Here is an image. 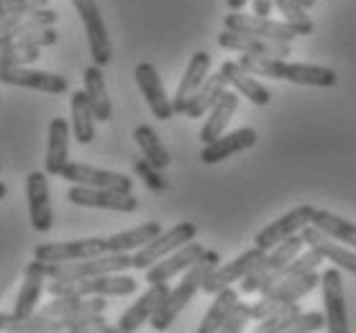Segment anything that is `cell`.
Instances as JSON below:
<instances>
[{
	"mask_svg": "<svg viewBox=\"0 0 356 333\" xmlns=\"http://www.w3.org/2000/svg\"><path fill=\"white\" fill-rule=\"evenodd\" d=\"M159 234H162V223H156V220H146V223L131 228V231H121V234L111 236V238H108V252H115V254L138 252L141 246H146Z\"/></svg>",
	"mask_w": 356,
	"mask_h": 333,
	"instance_id": "obj_30",
	"label": "cell"
},
{
	"mask_svg": "<svg viewBox=\"0 0 356 333\" xmlns=\"http://www.w3.org/2000/svg\"><path fill=\"white\" fill-rule=\"evenodd\" d=\"M220 72H223L228 85H231L238 95L251 100L254 106H269L272 92H269V90L257 80V74H251L246 67H241L238 62H223V65H220Z\"/></svg>",
	"mask_w": 356,
	"mask_h": 333,
	"instance_id": "obj_26",
	"label": "cell"
},
{
	"mask_svg": "<svg viewBox=\"0 0 356 333\" xmlns=\"http://www.w3.org/2000/svg\"><path fill=\"white\" fill-rule=\"evenodd\" d=\"M251 6H254V13H257V16H269L275 0H251Z\"/></svg>",
	"mask_w": 356,
	"mask_h": 333,
	"instance_id": "obj_46",
	"label": "cell"
},
{
	"mask_svg": "<svg viewBox=\"0 0 356 333\" xmlns=\"http://www.w3.org/2000/svg\"><path fill=\"white\" fill-rule=\"evenodd\" d=\"M8 195V187H6V182H0V200Z\"/></svg>",
	"mask_w": 356,
	"mask_h": 333,
	"instance_id": "obj_48",
	"label": "cell"
},
{
	"mask_svg": "<svg viewBox=\"0 0 356 333\" xmlns=\"http://www.w3.org/2000/svg\"><path fill=\"white\" fill-rule=\"evenodd\" d=\"M67 200L82 208H100V211L115 213H134L138 208V200L131 193H118V190H103V187L72 185L67 190Z\"/></svg>",
	"mask_w": 356,
	"mask_h": 333,
	"instance_id": "obj_10",
	"label": "cell"
},
{
	"mask_svg": "<svg viewBox=\"0 0 356 333\" xmlns=\"http://www.w3.org/2000/svg\"><path fill=\"white\" fill-rule=\"evenodd\" d=\"M100 254H108V238H77V241L39 244L33 249V259L57 264V261L90 259V257H100Z\"/></svg>",
	"mask_w": 356,
	"mask_h": 333,
	"instance_id": "obj_12",
	"label": "cell"
},
{
	"mask_svg": "<svg viewBox=\"0 0 356 333\" xmlns=\"http://www.w3.org/2000/svg\"><path fill=\"white\" fill-rule=\"evenodd\" d=\"M264 254H267L264 249L254 246V249H249V252H243L241 257H236L234 261H228V264H218L211 275L205 277V282H202V293L216 295V293H220L223 287H231L234 282H241L243 277L249 275L251 269L264 259Z\"/></svg>",
	"mask_w": 356,
	"mask_h": 333,
	"instance_id": "obj_16",
	"label": "cell"
},
{
	"mask_svg": "<svg viewBox=\"0 0 356 333\" xmlns=\"http://www.w3.org/2000/svg\"><path fill=\"white\" fill-rule=\"evenodd\" d=\"M302 246H305V241H302V236L300 234L284 238L282 244L272 246V249L264 254V259H261L259 264L241 279V293L243 295L264 293L269 284H272V279L277 277V272H280L282 267H287V264L302 252Z\"/></svg>",
	"mask_w": 356,
	"mask_h": 333,
	"instance_id": "obj_5",
	"label": "cell"
},
{
	"mask_svg": "<svg viewBox=\"0 0 356 333\" xmlns=\"http://www.w3.org/2000/svg\"><path fill=\"white\" fill-rule=\"evenodd\" d=\"M0 82L6 85H18V88L41 90L49 95H62L70 90V80L54 72H41V70H29V67H10L0 70Z\"/></svg>",
	"mask_w": 356,
	"mask_h": 333,
	"instance_id": "obj_19",
	"label": "cell"
},
{
	"mask_svg": "<svg viewBox=\"0 0 356 333\" xmlns=\"http://www.w3.org/2000/svg\"><path fill=\"white\" fill-rule=\"evenodd\" d=\"M208 74H211V54H208V51H197V54H193L185 74H182V80H179L177 92H175V98H172L175 113H185L187 106H190V100H193V95L202 88V82L208 80Z\"/></svg>",
	"mask_w": 356,
	"mask_h": 333,
	"instance_id": "obj_23",
	"label": "cell"
},
{
	"mask_svg": "<svg viewBox=\"0 0 356 333\" xmlns=\"http://www.w3.org/2000/svg\"><path fill=\"white\" fill-rule=\"evenodd\" d=\"M106 298L103 295H90V298H77V295H57L51 302H47L41 313L51 318H80V316H97L106 313Z\"/></svg>",
	"mask_w": 356,
	"mask_h": 333,
	"instance_id": "obj_25",
	"label": "cell"
},
{
	"mask_svg": "<svg viewBox=\"0 0 356 333\" xmlns=\"http://www.w3.org/2000/svg\"><path fill=\"white\" fill-rule=\"evenodd\" d=\"M226 85H228V80L223 77L220 70L216 74H208V80L202 82V88L195 92L193 100H190V106H187V111H185L187 118H202V115L218 103L220 95L226 92Z\"/></svg>",
	"mask_w": 356,
	"mask_h": 333,
	"instance_id": "obj_32",
	"label": "cell"
},
{
	"mask_svg": "<svg viewBox=\"0 0 356 333\" xmlns=\"http://www.w3.org/2000/svg\"><path fill=\"white\" fill-rule=\"evenodd\" d=\"M26 197H29V213H31V226L39 234H47L54 216H51V195H49V179L44 172H31L26 177Z\"/></svg>",
	"mask_w": 356,
	"mask_h": 333,
	"instance_id": "obj_21",
	"label": "cell"
},
{
	"mask_svg": "<svg viewBox=\"0 0 356 333\" xmlns=\"http://www.w3.org/2000/svg\"><path fill=\"white\" fill-rule=\"evenodd\" d=\"M220 261V254L218 252H211V249H205L200 259L195 261L193 267L187 269L185 277L179 279L177 287H172L170 295H167V300L159 305V310L154 313L152 318V325H154V331H167L172 323H175V318L185 310V305L195 298L197 290H202V282H205V277L211 275L213 269L218 267Z\"/></svg>",
	"mask_w": 356,
	"mask_h": 333,
	"instance_id": "obj_2",
	"label": "cell"
},
{
	"mask_svg": "<svg viewBox=\"0 0 356 333\" xmlns=\"http://www.w3.org/2000/svg\"><path fill=\"white\" fill-rule=\"evenodd\" d=\"M218 47L228 51H238V54H257V57H275V59H284L292 54L287 41L261 39V36L231 31V29L218 33Z\"/></svg>",
	"mask_w": 356,
	"mask_h": 333,
	"instance_id": "obj_13",
	"label": "cell"
},
{
	"mask_svg": "<svg viewBox=\"0 0 356 333\" xmlns=\"http://www.w3.org/2000/svg\"><path fill=\"white\" fill-rule=\"evenodd\" d=\"M226 6L231 10H241L243 6H246V0H226Z\"/></svg>",
	"mask_w": 356,
	"mask_h": 333,
	"instance_id": "obj_47",
	"label": "cell"
},
{
	"mask_svg": "<svg viewBox=\"0 0 356 333\" xmlns=\"http://www.w3.org/2000/svg\"><path fill=\"white\" fill-rule=\"evenodd\" d=\"M205 254V246L197 244V241H190V244L179 246L177 252H172L170 257L159 259L156 264L146 269V282L149 284H159V282H170L172 277H177L179 272H187L195 261Z\"/></svg>",
	"mask_w": 356,
	"mask_h": 333,
	"instance_id": "obj_20",
	"label": "cell"
},
{
	"mask_svg": "<svg viewBox=\"0 0 356 333\" xmlns=\"http://www.w3.org/2000/svg\"><path fill=\"white\" fill-rule=\"evenodd\" d=\"M236 302H238V293H236L234 287H223L220 293H216V300L211 302V308H208V313L202 318V323L197 325V331L200 333L220 331V325L228 318V313L234 310Z\"/></svg>",
	"mask_w": 356,
	"mask_h": 333,
	"instance_id": "obj_35",
	"label": "cell"
},
{
	"mask_svg": "<svg viewBox=\"0 0 356 333\" xmlns=\"http://www.w3.org/2000/svg\"><path fill=\"white\" fill-rule=\"evenodd\" d=\"M323 287V308H325V328L328 333H348V310L346 295H343V277L341 269L333 264L321 275Z\"/></svg>",
	"mask_w": 356,
	"mask_h": 333,
	"instance_id": "obj_9",
	"label": "cell"
},
{
	"mask_svg": "<svg viewBox=\"0 0 356 333\" xmlns=\"http://www.w3.org/2000/svg\"><path fill=\"white\" fill-rule=\"evenodd\" d=\"M300 236H302L305 246L316 249V252L321 254L325 261H333L339 269H346V272L356 275V254L351 252L346 244L336 241L333 236H328L325 231H321L318 226H313V223H308V226L302 228V231H300Z\"/></svg>",
	"mask_w": 356,
	"mask_h": 333,
	"instance_id": "obj_18",
	"label": "cell"
},
{
	"mask_svg": "<svg viewBox=\"0 0 356 333\" xmlns=\"http://www.w3.org/2000/svg\"><path fill=\"white\" fill-rule=\"evenodd\" d=\"M325 325V313H302L300 310L298 316L292 318L290 325H287V331H295V333H313V331H321Z\"/></svg>",
	"mask_w": 356,
	"mask_h": 333,
	"instance_id": "obj_42",
	"label": "cell"
},
{
	"mask_svg": "<svg viewBox=\"0 0 356 333\" xmlns=\"http://www.w3.org/2000/svg\"><path fill=\"white\" fill-rule=\"evenodd\" d=\"M95 121L97 118L92 106H90L88 92L85 90L72 92V131L74 138L80 141L82 147L92 144V138H95Z\"/></svg>",
	"mask_w": 356,
	"mask_h": 333,
	"instance_id": "obj_33",
	"label": "cell"
},
{
	"mask_svg": "<svg viewBox=\"0 0 356 333\" xmlns=\"http://www.w3.org/2000/svg\"><path fill=\"white\" fill-rule=\"evenodd\" d=\"M47 290L51 298L57 295H77V298H90V295H103V298H126V295L136 293V279L129 275H100V277H88V279H51L47 284Z\"/></svg>",
	"mask_w": 356,
	"mask_h": 333,
	"instance_id": "obj_4",
	"label": "cell"
},
{
	"mask_svg": "<svg viewBox=\"0 0 356 333\" xmlns=\"http://www.w3.org/2000/svg\"><path fill=\"white\" fill-rule=\"evenodd\" d=\"M275 6L282 13L284 24H290L300 36L313 33V18L308 16V8L302 3H298V0H275Z\"/></svg>",
	"mask_w": 356,
	"mask_h": 333,
	"instance_id": "obj_39",
	"label": "cell"
},
{
	"mask_svg": "<svg viewBox=\"0 0 356 333\" xmlns=\"http://www.w3.org/2000/svg\"><path fill=\"white\" fill-rule=\"evenodd\" d=\"M59 33L47 26V29H39V31L31 33H3L0 36V47L3 49H10V47H31V49H44V47H51L57 44Z\"/></svg>",
	"mask_w": 356,
	"mask_h": 333,
	"instance_id": "obj_38",
	"label": "cell"
},
{
	"mask_svg": "<svg viewBox=\"0 0 356 333\" xmlns=\"http://www.w3.org/2000/svg\"><path fill=\"white\" fill-rule=\"evenodd\" d=\"M313 226H318L321 231H325L328 236H333L336 241L356 249V223L351 220H343L341 216H333L331 211H313Z\"/></svg>",
	"mask_w": 356,
	"mask_h": 333,
	"instance_id": "obj_36",
	"label": "cell"
},
{
	"mask_svg": "<svg viewBox=\"0 0 356 333\" xmlns=\"http://www.w3.org/2000/svg\"><path fill=\"white\" fill-rule=\"evenodd\" d=\"M49 0H0V16H26L39 8H47Z\"/></svg>",
	"mask_w": 356,
	"mask_h": 333,
	"instance_id": "obj_44",
	"label": "cell"
},
{
	"mask_svg": "<svg viewBox=\"0 0 356 333\" xmlns=\"http://www.w3.org/2000/svg\"><path fill=\"white\" fill-rule=\"evenodd\" d=\"M313 211H316L313 205H298V208H292L290 213H284L282 218L272 220L269 226L261 228L259 234H257V238H254V246L269 252L272 246L282 244L284 238L300 234L302 228L308 226L310 220H313Z\"/></svg>",
	"mask_w": 356,
	"mask_h": 333,
	"instance_id": "obj_14",
	"label": "cell"
},
{
	"mask_svg": "<svg viewBox=\"0 0 356 333\" xmlns=\"http://www.w3.org/2000/svg\"><path fill=\"white\" fill-rule=\"evenodd\" d=\"M226 29L231 31H241V33H251V36H261V39H275V41H287L298 39L300 33L292 29L290 24L284 21H272L269 16H246L241 10H231L226 18H223Z\"/></svg>",
	"mask_w": 356,
	"mask_h": 333,
	"instance_id": "obj_11",
	"label": "cell"
},
{
	"mask_svg": "<svg viewBox=\"0 0 356 333\" xmlns=\"http://www.w3.org/2000/svg\"><path fill=\"white\" fill-rule=\"evenodd\" d=\"M47 174L59 177L70 162V123L65 118H51L47 144Z\"/></svg>",
	"mask_w": 356,
	"mask_h": 333,
	"instance_id": "obj_28",
	"label": "cell"
},
{
	"mask_svg": "<svg viewBox=\"0 0 356 333\" xmlns=\"http://www.w3.org/2000/svg\"><path fill=\"white\" fill-rule=\"evenodd\" d=\"M236 108H238V92H236V90H226L218 98V103L208 111V118L202 123V129H200L202 144H211V141H216L218 136H223L226 126L231 123V118H234Z\"/></svg>",
	"mask_w": 356,
	"mask_h": 333,
	"instance_id": "obj_29",
	"label": "cell"
},
{
	"mask_svg": "<svg viewBox=\"0 0 356 333\" xmlns=\"http://www.w3.org/2000/svg\"><path fill=\"white\" fill-rule=\"evenodd\" d=\"M41 49H31V47H10L3 49L0 47V70H10V67H26L36 62Z\"/></svg>",
	"mask_w": 356,
	"mask_h": 333,
	"instance_id": "obj_40",
	"label": "cell"
},
{
	"mask_svg": "<svg viewBox=\"0 0 356 333\" xmlns=\"http://www.w3.org/2000/svg\"><path fill=\"white\" fill-rule=\"evenodd\" d=\"M47 277L49 279H88V277H100V275H118L134 267V254H100V257H90V259H74V261H57V264H47Z\"/></svg>",
	"mask_w": 356,
	"mask_h": 333,
	"instance_id": "obj_3",
	"label": "cell"
},
{
	"mask_svg": "<svg viewBox=\"0 0 356 333\" xmlns=\"http://www.w3.org/2000/svg\"><path fill=\"white\" fill-rule=\"evenodd\" d=\"M136 82H138L141 95H144L146 103H149V111L154 113V118H159V121L175 118V106H172L170 95H167V90H164L162 77H159V72H156V67L152 65V62L136 65Z\"/></svg>",
	"mask_w": 356,
	"mask_h": 333,
	"instance_id": "obj_17",
	"label": "cell"
},
{
	"mask_svg": "<svg viewBox=\"0 0 356 333\" xmlns=\"http://www.w3.org/2000/svg\"><path fill=\"white\" fill-rule=\"evenodd\" d=\"M298 3H302V6H305V8H313V6H316V0H298Z\"/></svg>",
	"mask_w": 356,
	"mask_h": 333,
	"instance_id": "obj_49",
	"label": "cell"
},
{
	"mask_svg": "<svg viewBox=\"0 0 356 333\" xmlns=\"http://www.w3.org/2000/svg\"><path fill=\"white\" fill-rule=\"evenodd\" d=\"M18 320H21V316H16V313H0V331L16 333Z\"/></svg>",
	"mask_w": 356,
	"mask_h": 333,
	"instance_id": "obj_45",
	"label": "cell"
},
{
	"mask_svg": "<svg viewBox=\"0 0 356 333\" xmlns=\"http://www.w3.org/2000/svg\"><path fill=\"white\" fill-rule=\"evenodd\" d=\"M47 279L49 277H47L44 261L33 259L31 264L26 267L24 282H21V293H18V298H16V308H13L16 316H31L33 310H36V302H39L44 287H47V284H44Z\"/></svg>",
	"mask_w": 356,
	"mask_h": 333,
	"instance_id": "obj_27",
	"label": "cell"
},
{
	"mask_svg": "<svg viewBox=\"0 0 356 333\" xmlns=\"http://www.w3.org/2000/svg\"><path fill=\"white\" fill-rule=\"evenodd\" d=\"M321 284V275L316 272H308L302 277H295V279H282V282H275L272 287H267L261 293V300L251 305V318L254 320H264L269 318L275 310H280L284 302H298L302 300L305 295H310Z\"/></svg>",
	"mask_w": 356,
	"mask_h": 333,
	"instance_id": "obj_6",
	"label": "cell"
},
{
	"mask_svg": "<svg viewBox=\"0 0 356 333\" xmlns=\"http://www.w3.org/2000/svg\"><path fill=\"white\" fill-rule=\"evenodd\" d=\"M251 320V305L249 302H236L234 310L228 313V318L223 320L220 331L223 333H238L246 328V323Z\"/></svg>",
	"mask_w": 356,
	"mask_h": 333,
	"instance_id": "obj_43",
	"label": "cell"
},
{
	"mask_svg": "<svg viewBox=\"0 0 356 333\" xmlns=\"http://www.w3.org/2000/svg\"><path fill=\"white\" fill-rule=\"evenodd\" d=\"M59 177L72 182V185L103 187V190H118V193H131V187H134V179L129 174H123V172L97 170V167L80 162H67V167L62 170Z\"/></svg>",
	"mask_w": 356,
	"mask_h": 333,
	"instance_id": "obj_15",
	"label": "cell"
},
{
	"mask_svg": "<svg viewBox=\"0 0 356 333\" xmlns=\"http://www.w3.org/2000/svg\"><path fill=\"white\" fill-rule=\"evenodd\" d=\"M72 6H74V10H77V16H80L82 26H85V33H88L92 65L106 67L108 62L113 59V49H111L106 21H103V16H100L97 3L95 0H72Z\"/></svg>",
	"mask_w": 356,
	"mask_h": 333,
	"instance_id": "obj_8",
	"label": "cell"
},
{
	"mask_svg": "<svg viewBox=\"0 0 356 333\" xmlns=\"http://www.w3.org/2000/svg\"><path fill=\"white\" fill-rule=\"evenodd\" d=\"M197 234V226L185 220V223H177V226H172L170 231H162V234L152 238L146 246H141L136 254H134V269H149L152 264H156L159 259L164 257H170L172 252H177L179 246L190 244Z\"/></svg>",
	"mask_w": 356,
	"mask_h": 333,
	"instance_id": "obj_7",
	"label": "cell"
},
{
	"mask_svg": "<svg viewBox=\"0 0 356 333\" xmlns=\"http://www.w3.org/2000/svg\"><path fill=\"white\" fill-rule=\"evenodd\" d=\"M167 295H170V284L167 282H159V284H149V290H146L141 298H138L134 305H131L121 318H118V331L123 333H131L136 331L138 325H144L146 320H152L154 313L159 310L164 300H167Z\"/></svg>",
	"mask_w": 356,
	"mask_h": 333,
	"instance_id": "obj_22",
	"label": "cell"
},
{
	"mask_svg": "<svg viewBox=\"0 0 356 333\" xmlns=\"http://www.w3.org/2000/svg\"><path fill=\"white\" fill-rule=\"evenodd\" d=\"M238 65L246 67L257 77L269 80H284L292 85H308V88H336L339 74L321 65H305V62H284L275 57H257V54H241Z\"/></svg>",
	"mask_w": 356,
	"mask_h": 333,
	"instance_id": "obj_1",
	"label": "cell"
},
{
	"mask_svg": "<svg viewBox=\"0 0 356 333\" xmlns=\"http://www.w3.org/2000/svg\"><path fill=\"white\" fill-rule=\"evenodd\" d=\"M134 138H136V144L141 147L144 156L154 164V167H159V170H167V167L172 164L170 152H167V147H164L162 138H159V133H156L152 126H146V123H144V126H136V131H134Z\"/></svg>",
	"mask_w": 356,
	"mask_h": 333,
	"instance_id": "obj_37",
	"label": "cell"
},
{
	"mask_svg": "<svg viewBox=\"0 0 356 333\" xmlns=\"http://www.w3.org/2000/svg\"><path fill=\"white\" fill-rule=\"evenodd\" d=\"M134 172L144 179V185L149 187V190H154V193H164V190H167V179H164L162 170L154 167L146 156L144 159H134Z\"/></svg>",
	"mask_w": 356,
	"mask_h": 333,
	"instance_id": "obj_41",
	"label": "cell"
},
{
	"mask_svg": "<svg viewBox=\"0 0 356 333\" xmlns=\"http://www.w3.org/2000/svg\"><path fill=\"white\" fill-rule=\"evenodd\" d=\"M82 82H85V92H88L90 106H92V111H95V118L103 123L111 121L113 106H111V98H108L106 80H103V67L100 65L88 67L85 74H82Z\"/></svg>",
	"mask_w": 356,
	"mask_h": 333,
	"instance_id": "obj_31",
	"label": "cell"
},
{
	"mask_svg": "<svg viewBox=\"0 0 356 333\" xmlns=\"http://www.w3.org/2000/svg\"><path fill=\"white\" fill-rule=\"evenodd\" d=\"M59 13L51 8H39L26 16H0V36L3 33H31L57 24Z\"/></svg>",
	"mask_w": 356,
	"mask_h": 333,
	"instance_id": "obj_34",
	"label": "cell"
},
{
	"mask_svg": "<svg viewBox=\"0 0 356 333\" xmlns=\"http://www.w3.org/2000/svg\"><path fill=\"white\" fill-rule=\"evenodd\" d=\"M257 144V131L254 129H238L231 131L226 136H218L211 144H202L200 162L202 164H218L223 159H231L234 154H241L246 149Z\"/></svg>",
	"mask_w": 356,
	"mask_h": 333,
	"instance_id": "obj_24",
	"label": "cell"
}]
</instances>
